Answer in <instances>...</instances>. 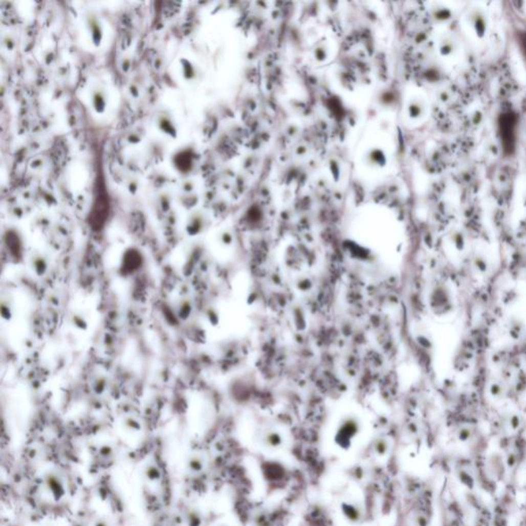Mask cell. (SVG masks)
<instances>
[{"label":"cell","instance_id":"1","mask_svg":"<svg viewBox=\"0 0 526 526\" xmlns=\"http://www.w3.org/2000/svg\"><path fill=\"white\" fill-rule=\"evenodd\" d=\"M108 213V204L106 200V195L99 194L97 201L94 205L92 212V224L95 228L99 229L102 227L106 216Z\"/></svg>","mask_w":526,"mask_h":526}]
</instances>
